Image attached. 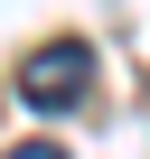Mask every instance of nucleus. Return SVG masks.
Returning <instances> with one entry per match:
<instances>
[{
  "label": "nucleus",
  "mask_w": 150,
  "mask_h": 159,
  "mask_svg": "<svg viewBox=\"0 0 150 159\" xmlns=\"http://www.w3.org/2000/svg\"><path fill=\"white\" fill-rule=\"evenodd\" d=\"M85 84H94V47H85V38H56V47H38V56L19 66V94H28L38 112H75Z\"/></svg>",
  "instance_id": "1"
},
{
  "label": "nucleus",
  "mask_w": 150,
  "mask_h": 159,
  "mask_svg": "<svg viewBox=\"0 0 150 159\" xmlns=\"http://www.w3.org/2000/svg\"><path fill=\"white\" fill-rule=\"evenodd\" d=\"M10 159H66V150H56V140H19Z\"/></svg>",
  "instance_id": "2"
}]
</instances>
